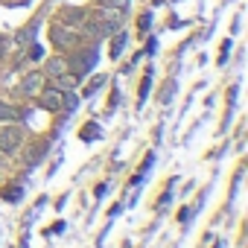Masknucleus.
I'll return each instance as SVG.
<instances>
[{"label":"nucleus","mask_w":248,"mask_h":248,"mask_svg":"<svg viewBox=\"0 0 248 248\" xmlns=\"http://www.w3.org/2000/svg\"><path fill=\"white\" fill-rule=\"evenodd\" d=\"M47 70H50L53 76H59V73H64V62H62V59H53V62L47 64Z\"/></svg>","instance_id":"obj_9"},{"label":"nucleus","mask_w":248,"mask_h":248,"mask_svg":"<svg viewBox=\"0 0 248 248\" xmlns=\"http://www.w3.org/2000/svg\"><path fill=\"white\" fill-rule=\"evenodd\" d=\"M41 102H44V108H53V111L62 108V91L59 88H47V91L41 88Z\"/></svg>","instance_id":"obj_3"},{"label":"nucleus","mask_w":248,"mask_h":248,"mask_svg":"<svg viewBox=\"0 0 248 248\" xmlns=\"http://www.w3.org/2000/svg\"><path fill=\"white\" fill-rule=\"evenodd\" d=\"M102 82H105V79H102V76H96V79H93V82H91V88H88V91H85V93H93V91H96V88H99V85H102Z\"/></svg>","instance_id":"obj_12"},{"label":"nucleus","mask_w":248,"mask_h":248,"mask_svg":"<svg viewBox=\"0 0 248 248\" xmlns=\"http://www.w3.org/2000/svg\"><path fill=\"white\" fill-rule=\"evenodd\" d=\"M149 85H152V73H146V79H143V85H140V99H146V93H149Z\"/></svg>","instance_id":"obj_10"},{"label":"nucleus","mask_w":248,"mask_h":248,"mask_svg":"<svg viewBox=\"0 0 248 248\" xmlns=\"http://www.w3.org/2000/svg\"><path fill=\"white\" fill-rule=\"evenodd\" d=\"M24 140V132L21 126H6V129H0V152H15Z\"/></svg>","instance_id":"obj_1"},{"label":"nucleus","mask_w":248,"mask_h":248,"mask_svg":"<svg viewBox=\"0 0 248 248\" xmlns=\"http://www.w3.org/2000/svg\"><path fill=\"white\" fill-rule=\"evenodd\" d=\"M73 85H76V76H62L56 88H59V91H73Z\"/></svg>","instance_id":"obj_8"},{"label":"nucleus","mask_w":248,"mask_h":248,"mask_svg":"<svg viewBox=\"0 0 248 248\" xmlns=\"http://www.w3.org/2000/svg\"><path fill=\"white\" fill-rule=\"evenodd\" d=\"M79 138H82V140H96V138H99V126H96V123H88Z\"/></svg>","instance_id":"obj_7"},{"label":"nucleus","mask_w":248,"mask_h":248,"mask_svg":"<svg viewBox=\"0 0 248 248\" xmlns=\"http://www.w3.org/2000/svg\"><path fill=\"white\" fill-rule=\"evenodd\" d=\"M6 199H21V187H15V190H6Z\"/></svg>","instance_id":"obj_14"},{"label":"nucleus","mask_w":248,"mask_h":248,"mask_svg":"<svg viewBox=\"0 0 248 248\" xmlns=\"http://www.w3.org/2000/svg\"><path fill=\"white\" fill-rule=\"evenodd\" d=\"M53 38H56V44H59V47H70V44L76 41V35H73L70 30H62V27H56V30H53Z\"/></svg>","instance_id":"obj_4"},{"label":"nucleus","mask_w":248,"mask_h":248,"mask_svg":"<svg viewBox=\"0 0 248 248\" xmlns=\"http://www.w3.org/2000/svg\"><path fill=\"white\" fill-rule=\"evenodd\" d=\"M30 56H32V59H41V56H44V50H41V47H38V44H35V47H32V50H30Z\"/></svg>","instance_id":"obj_13"},{"label":"nucleus","mask_w":248,"mask_h":248,"mask_svg":"<svg viewBox=\"0 0 248 248\" xmlns=\"http://www.w3.org/2000/svg\"><path fill=\"white\" fill-rule=\"evenodd\" d=\"M18 108H12L9 102H0V120H18Z\"/></svg>","instance_id":"obj_5"},{"label":"nucleus","mask_w":248,"mask_h":248,"mask_svg":"<svg viewBox=\"0 0 248 248\" xmlns=\"http://www.w3.org/2000/svg\"><path fill=\"white\" fill-rule=\"evenodd\" d=\"M123 47H126V32L114 35V44H111V59H117V56L123 53Z\"/></svg>","instance_id":"obj_6"},{"label":"nucleus","mask_w":248,"mask_h":248,"mask_svg":"<svg viewBox=\"0 0 248 248\" xmlns=\"http://www.w3.org/2000/svg\"><path fill=\"white\" fill-rule=\"evenodd\" d=\"M228 53H231V41H225V44H222V53H219V64H225V62H228Z\"/></svg>","instance_id":"obj_11"},{"label":"nucleus","mask_w":248,"mask_h":248,"mask_svg":"<svg viewBox=\"0 0 248 248\" xmlns=\"http://www.w3.org/2000/svg\"><path fill=\"white\" fill-rule=\"evenodd\" d=\"M41 88H44V76H41V73H30V76L24 79V88H21V91H24L27 96H35V93H41Z\"/></svg>","instance_id":"obj_2"},{"label":"nucleus","mask_w":248,"mask_h":248,"mask_svg":"<svg viewBox=\"0 0 248 248\" xmlns=\"http://www.w3.org/2000/svg\"><path fill=\"white\" fill-rule=\"evenodd\" d=\"M3 53H6V41H3V38H0V56H3Z\"/></svg>","instance_id":"obj_15"}]
</instances>
